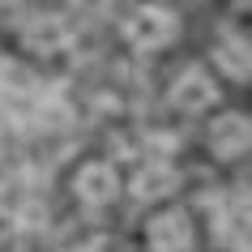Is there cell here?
<instances>
[{"label":"cell","instance_id":"1","mask_svg":"<svg viewBox=\"0 0 252 252\" xmlns=\"http://www.w3.org/2000/svg\"><path fill=\"white\" fill-rule=\"evenodd\" d=\"M124 34H128L133 47L154 52V47H162V43L175 34V17L167 13V9H158V4H146V9H137V13L124 22Z\"/></svg>","mask_w":252,"mask_h":252},{"label":"cell","instance_id":"2","mask_svg":"<svg viewBox=\"0 0 252 252\" xmlns=\"http://www.w3.org/2000/svg\"><path fill=\"white\" fill-rule=\"evenodd\" d=\"M146 239L154 252H188L192 248V222H188L184 210H167L154 214L146 222Z\"/></svg>","mask_w":252,"mask_h":252},{"label":"cell","instance_id":"3","mask_svg":"<svg viewBox=\"0 0 252 252\" xmlns=\"http://www.w3.org/2000/svg\"><path fill=\"white\" fill-rule=\"evenodd\" d=\"M73 188H77V197L86 205H107L120 192V175H116L111 162H86L77 171V180H73Z\"/></svg>","mask_w":252,"mask_h":252},{"label":"cell","instance_id":"4","mask_svg":"<svg viewBox=\"0 0 252 252\" xmlns=\"http://www.w3.org/2000/svg\"><path fill=\"white\" fill-rule=\"evenodd\" d=\"M248 141H252V128H248V120L239 116V111H226V116L214 120L210 150L218 154V158H239V154L248 150Z\"/></svg>","mask_w":252,"mask_h":252},{"label":"cell","instance_id":"5","mask_svg":"<svg viewBox=\"0 0 252 252\" xmlns=\"http://www.w3.org/2000/svg\"><path fill=\"white\" fill-rule=\"evenodd\" d=\"M214 98H218V86H214L210 73H201V68H188L184 77L175 81V90H171V103L180 107V111H205Z\"/></svg>","mask_w":252,"mask_h":252},{"label":"cell","instance_id":"6","mask_svg":"<svg viewBox=\"0 0 252 252\" xmlns=\"http://www.w3.org/2000/svg\"><path fill=\"white\" fill-rule=\"evenodd\" d=\"M128 188H133L137 201H158V197H167L175 188V171L167 162H146V167H137V175H133Z\"/></svg>","mask_w":252,"mask_h":252},{"label":"cell","instance_id":"7","mask_svg":"<svg viewBox=\"0 0 252 252\" xmlns=\"http://www.w3.org/2000/svg\"><path fill=\"white\" fill-rule=\"evenodd\" d=\"M214 60H218V68H222L226 77H235V81H248V43H239V39H226L218 43V52H214Z\"/></svg>","mask_w":252,"mask_h":252},{"label":"cell","instance_id":"8","mask_svg":"<svg viewBox=\"0 0 252 252\" xmlns=\"http://www.w3.org/2000/svg\"><path fill=\"white\" fill-rule=\"evenodd\" d=\"M26 43L34 52H60V47H64V26H60L56 17H43V22H34V26L26 30Z\"/></svg>","mask_w":252,"mask_h":252}]
</instances>
